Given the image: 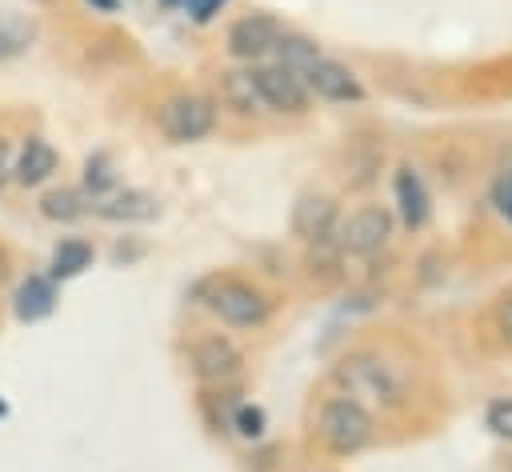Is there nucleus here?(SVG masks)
<instances>
[{
	"instance_id": "obj_3",
	"label": "nucleus",
	"mask_w": 512,
	"mask_h": 472,
	"mask_svg": "<svg viewBox=\"0 0 512 472\" xmlns=\"http://www.w3.org/2000/svg\"><path fill=\"white\" fill-rule=\"evenodd\" d=\"M212 128H216V104L200 92H180L160 104V132L176 144L204 140Z\"/></svg>"
},
{
	"instance_id": "obj_18",
	"label": "nucleus",
	"mask_w": 512,
	"mask_h": 472,
	"mask_svg": "<svg viewBox=\"0 0 512 472\" xmlns=\"http://www.w3.org/2000/svg\"><path fill=\"white\" fill-rule=\"evenodd\" d=\"M276 64L280 68H288V72H304L312 60H320V48H316V40H308V36H292V32H280V40H276Z\"/></svg>"
},
{
	"instance_id": "obj_5",
	"label": "nucleus",
	"mask_w": 512,
	"mask_h": 472,
	"mask_svg": "<svg viewBox=\"0 0 512 472\" xmlns=\"http://www.w3.org/2000/svg\"><path fill=\"white\" fill-rule=\"evenodd\" d=\"M392 236V216L388 208L380 204H368V208H356L344 224H336V240L344 252L352 256H372L376 248H384Z\"/></svg>"
},
{
	"instance_id": "obj_15",
	"label": "nucleus",
	"mask_w": 512,
	"mask_h": 472,
	"mask_svg": "<svg viewBox=\"0 0 512 472\" xmlns=\"http://www.w3.org/2000/svg\"><path fill=\"white\" fill-rule=\"evenodd\" d=\"M16 320L32 324V320H44L52 308H56V284L48 276H28L20 288H16Z\"/></svg>"
},
{
	"instance_id": "obj_30",
	"label": "nucleus",
	"mask_w": 512,
	"mask_h": 472,
	"mask_svg": "<svg viewBox=\"0 0 512 472\" xmlns=\"http://www.w3.org/2000/svg\"><path fill=\"white\" fill-rule=\"evenodd\" d=\"M0 412H4V404H0Z\"/></svg>"
},
{
	"instance_id": "obj_13",
	"label": "nucleus",
	"mask_w": 512,
	"mask_h": 472,
	"mask_svg": "<svg viewBox=\"0 0 512 472\" xmlns=\"http://www.w3.org/2000/svg\"><path fill=\"white\" fill-rule=\"evenodd\" d=\"M56 148L48 144V140H40V136H32L24 148H20V156H16V164H12V180L16 184H24V188H36V184H44L52 172H56Z\"/></svg>"
},
{
	"instance_id": "obj_25",
	"label": "nucleus",
	"mask_w": 512,
	"mask_h": 472,
	"mask_svg": "<svg viewBox=\"0 0 512 472\" xmlns=\"http://www.w3.org/2000/svg\"><path fill=\"white\" fill-rule=\"evenodd\" d=\"M496 328H500V336L512 344V296L500 300V308H496Z\"/></svg>"
},
{
	"instance_id": "obj_4",
	"label": "nucleus",
	"mask_w": 512,
	"mask_h": 472,
	"mask_svg": "<svg viewBox=\"0 0 512 472\" xmlns=\"http://www.w3.org/2000/svg\"><path fill=\"white\" fill-rule=\"evenodd\" d=\"M208 308H212L224 324H232V328H252V324H264V316H268V296H264L260 288L244 284V280H224V284H216V292L208 296Z\"/></svg>"
},
{
	"instance_id": "obj_17",
	"label": "nucleus",
	"mask_w": 512,
	"mask_h": 472,
	"mask_svg": "<svg viewBox=\"0 0 512 472\" xmlns=\"http://www.w3.org/2000/svg\"><path fill=\"white\" fill-rule=\"evenodd\" d=\"M88 264H92V244L80 240V236H68V240H60L56 252H52V276H48V280H72V276H80Z\"/></svg>"
},
{
	"instance_id": "obj_22",
	"label": "nucleus",
	"mask_w": 512,
	"mask_h": 472,
	"mask_svg": "<svg viewBox=\"0 0 512 472\" xmlns=\"http://www.w3.org/2000/svg\"><path fill=\"white\" fill-rule=\"evenodd\" d=\"M236 428H240V436H260L264 432V412L256 404H240L236 408Z\"/></svg>"
},
{
	"instance_id": "obj_6",
	"label": "nucleus",
	"mask_w": 512,
	"mask_h": 472,
	"mask_svg": "<svg viewBox=\"0 0 512 472\" xmlns=\"http://www.w3.org/2000/svg\"><path fill=\"white\" fill-rule=\"evenodd\" d=\"M256 76V88H260V100L272 108V112H288V116H300L308 108V88L296 72L280 68V64H268V68H252Z\"/></svg>"
},
{
	"instance_id": "obj_12",
	"label": "nucleus",
	"mask_w": 512,
	"mask_h": 472,
	"mask_svg": "<svg viewBox=\"0 0 512 472\" xmlns=\"http://www.w3.org/2000/svg\"><path fill=\"white\" fill-rule=\"evenodd\" d=\"M392 192H396L400 220H404L408 228H420V224L428 220V212H432V200H428V188H424V180H420V172H416L412 164H404V168L396 172Z\"/></svg>"
},
{
	"instance_id": "obj_10",
	"label": "nucleus",
	"mask_w": 512,
	"mask_h": 472,
	"mask_svg": "<svg viewBox=\"0 0 512 472\" xmlns=\"http://www.w3.org/2000/svg\"><path fill=\"white\" fill-rule=\"evenodd\" d=\"M192 368L200 380H212V384H224L240 372V352L232 340L224 336H204L192 344Z\"/></svg>"
},
{
	"instance_id": "obj_14",
	"label": "nucleus",
	"mask_w": 512,
	"mask_h": 472,
	"mask_svg": "<svg viewBox=\"0 0 512 472\" xmlns=\"http://www.w3.org/2000/svg\"><path fill=\"white\" fill-rule=\"evenodd\" d=\"M220 100H224L232 112H240V116L260 112L264 100H260V88H256L252 68H228V72L220 76Z\"/></svg>"
},
{
	"instance_id": "obj_27",
	"label": "nucleus",
	"mask_w": 512,
	"mask_h": 472,
	"mask_svg": "<svg viewBox=\"0 0 512 472\" xmlns=\"http://www.w3.org/2000/svg\"><path fill=\"white\" fill-rule=\"evenodd\" d=\"M160 4H164V8H180L184 0H160Z\"/></svg>"
},
{
	"instance_id": "obj_28",
	"label": "nucleus",
	"mask_w": 512,
	"mask_h": 472,
	"mask_svg": "<svg viewBox=\"0 0 512 472\" xmlns=\"http://www.w3.org/2000/svg\"><path fill=\"white\" fill-rule=\"evenodd\" d=\"M96 4H100V8H112V0H96Z\"/></svg>"
},
{
	"instance_id": "obj_7",
	"label": "nucleus",
	"mask_w": 512,
	"mask_h": 472,
	"mask_svg": "<svg viewBox=\"0 0 512 472\" xmlns=\"http://www.w3.org/2000/svg\"><path fill=\"white\" fill-rule=\"evenodd\" d=\"M300 80H304V88L308 92H316L320 100H332V104H348V100H360L364 96V88H360V80L352 76V68L348 64H340V60H312L304 72H300Z\"/></svg>"
},
{
	"instance_id": "obj_1",
	"label": "nucleus",
	"mask_w": 512,
	"mask_h": 472,
	"mask_svg": "<svg viewBox=\"0 0 512 472\" xmlns=\"http://www.w3.org/2000/svg\"><path fill=\"white\" fill-rule=\"evenodd\" d=\"M336 384H344L352 400L368 396V400L388 404V408L404 400V376L396 372V364H388V360H380V356H368V352L340 360Z\"/></svg>"
},
{
	"instance_id": "obj_23",
	"label": "nucleus",
	"mask_w": 512,
	"mask_h": 472,
	"mask_svg": "<svg viewBox=\"0 0 512 472\" xmlns=\"http://www.w3.org/2000/svg\"><path fill=\"white\" fill-rule=\"evenodd\" d=\"M492 204L500 208V216L512 220V168H504V172L496 176V184H492Z\"/></svg>"
},
{
	"instance_id": "obj_8",
	"label": "nucleus",
	"mask_w": 512,
	"mask_h": 472,
	"mask_svg": "<svg viewBox=\"0 0 512 472\" xmlns=\"http://www.w3.org/2000/svg\"><path fill=\"white\" fill-rule=\"evenodd\" d=\"M280 32H284V28H280L272 16H264V12L240 16V20L228 28V52L240 56V60H260V56H268V52L276 48Z\"/></svg>"
},
{
	"instance_id": "obj_29",
	"label": "nucleus",
	"mask_w": 512,
	"mask_h": 472,
	"mask_svg": "<svg viewBox=\"0 0 512 472\" xmlns=\"http://www.w3.org/2000/svg\"><path fill=\"white\" fill-rule=\"evenodd\" d=\"M0 280H4V256H0Z\"/></svg>"
},
{
	"instance_id": "obj_21",
	"label": "nucleus",
	"mask_w": 512,
	"mask_h": 472,
	"mask_svg": "<svg viewBox=\"0 0 512 472\" xmlns=\"http://www.w3.org/2000/svg\"><path fill=\"white\" fill-rule=\"evenodd\" d=\"M488 428H492L500 440L512 444V396H500V400L488 404Z\"/></svg>"
},
{
	"instance_id": "obj_16",
	"label": "nucleus",
	"mask_w": 512,
	"mask_h": 472,
	"mask_svg": "<svg viewBox=\"0 0 512 472\" xmlns=\"http://www.w3.org/2000/svg\"><path fill=\"white\" fill-rule=\"evenodd\" d=\"M380 160H384V148L376 140H348V148H344V180L352 188H364L372 180V172L380 168Z\"/></svg>"
},
{
	"instance_id": "obj_19",
	"label": "nucleus",
	"mask_w": 512,
	"mask_h": 472,
	"mask_svg": "<svg viewBox=\"0 0 512 472\" xmlns=\"http://www.w3.org/2000/svg\"><path fill=\"white\" fill-rule=\"evenodd\" d=\"M40 212H44L48 220H60V224L80 220V216L88 212V196H84L80 188H52V192L40 200Z\"/></svg>"
},
{
	"instance_id": "obj_26",
	"label": "nucleus",
	"mask_w": 512,
	"mask_h": 472,
	"mask_svg": "<svg viewBox=\"0 0 512 472\" xmlns=\"http://www.w3.org/2000/svg\"><path fill=\"white\" fill-rule=\"evenodd\" d=\"M12 180V152H8V140L0 136V188Z\"/></svg>"
},
{
	"instance_id": "obj_24",
	"label": "nucleus",
	"mask_w": 512,
	"mask_h": 472,
	"mask_svg": "<svg viewBox=\"0 0 512 472\" xmlns=\"http://www.w3.org/2000/svg\"><path fill=\"white\" fill-rule=\"evenodd\" d=\"M224 4H228V0H184V8L192 12V20H196V24L212 20V16H216V12L224 8Z\"/></svg>"
},
{
	"instance_id": "obj_20",
	"label": "nucleus",
	"mask_w": 512,
	"mask_h": 472,
	"mask_svg": "<svg viewBox=\"0 0 512 472\" xmlns=\"http://www.w3.org/2000/svg\"><path fill=\"white\" fill-rule=\"evenodd\" d=\"M112 180H116V176H112L108 156H104V152L88 156V164H84V192H92V200H100V196H108Z\"/></svg>"
},
{
	"instance_id": "obj_11",
	"label": "nucleus",
	"mask_w": 512,
	"mask_h": 472,
	"mask_svg": "<svg viewBox=\"0 0 512 472\" xmlns=\"http://www.w3.org/2000/svg\"><path fill=\"white\" fill-rule=\"evenodd\" d=\"M92 212L100 220H116V224H144V220L160 216V204H156V196H148L140 188H124V192H108V196L92 200Z\"/></svg>"
},
{
	"instance_id": "obj_9",
	"label": "nucleus",
	"mask_w": 512,
	"mask_h": 472,
	"mask_svg": "<svg viewBox=\"0 0 512 472\" xmlns=\"http://www.w3.org/2000/svg\"><path fill=\"white\" fill-rule=\"evenodd\" d=\"M336 224H340V208L332 196H300V204L292 208V232L308 244L332 240Z\"/></svg>"
},
{
	"instance_id": "obj_2",
	"label": "nucleus",
	"mask_w": 512,
	"mask_h": 472,
	"mask_svg": "<svg viewBox=\"0 0 512 472\" xmlns=\"http://www.w3.org/2000/svg\"><path fill=\"white\" fill-rule=\"evenodd\" d=\"M316 432H320V444L328 452H340V456L360 452L372 440V412L360 400H352V396H332L320 408Z\"/></svg>"
}]
</instances>
